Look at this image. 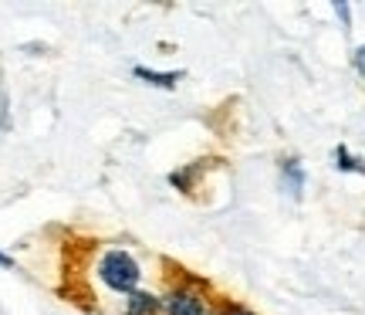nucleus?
<instances>
[{
    "label": "nucleus",
    "mask_w": 365,
    "mask_h": 315,
    "mask_svg": "<svg viewBox=\"0 0 365 315\" xmlns=\"http://www.w3.org/2000/svg\"><path fill=\"white\" fill-rule=\"evenodd\" d=\"M331 11L339 14V21H341V24H345V31L352 27V7H349V4H335Z\"/></svg>",
    "instance_id": "obj_10"
},
{
    "label": "nucleus",
    "mask_w": 365,
    "mask_h": 315,
    "mask_svg": "<svg viewBox=\"0 0 365 315\" xmlns=\"http://www.w3.org/2000/svg\"><path fill=\"white\" fill-rule=\"evenodd\" d=\"M352 68L359 71V79L365 81V44H359V48L352 51Z\"/></svg>",
    "instance_id": "obj_9"
},
{
    "label": "nucleus",
    "mask_w": 365,
    "mask_h": 315,
    "mask_svg": "<svg viewBox=\"0 0 365 315\" xmlns=\"http://www.w3.org/2000/svg\"><path fill=\"white\" fill-rule=\"evenodd\" d=\"M335 170H339V173H359V176H365V159L355 156L349 146H335Z\"/></svg>",
    "instance_id": "obj_7"
},
{
    "label": "nucleus",
    "mask_w": 365,
    "mask_h": 315,
    "mask_svg": "<svg viewBox=\"0 0 365 315\" xmlns=\"http://www.w3.org/2000/svg\"><path fill=\"white\" fill-rule=\"evenodd\" d=\"M213 315H257V312H254V309H247V305L230 302V299H227V302L217 305V312H213Z\"/></svg>",
    "instance_id": "obj_8"
},
{
    "label": "nucleus",
    "mask_w": 365,
    "mask_h": 315,
    "mask_svg": "<svg viewBox=\"0 0 365 315\" xmlns=\"http://www.w3.org/2000/svg\"><path fill=\"white\" fill-rule=\"evenodd\" d=\"M281 186L287 190V197L301 200V194H304V166H301V159L294 156L281 159Z\"/></svg>",
    "instance_id": "obj_4"
},
{
    "label": "nucleus",
    "mask_w": 365,
    "mask_h": 315,
    "mask_svg": "<svg viewBox=\"0 0 365 315\" xmlns=\"http://www.w3.org/2000/svg\"><path fill=\"white\" fill-rule=\"evenodd\" d=\"M159 305H163V299L156 291L139 289L122 299V315H159Z\"/></svg>",
    "instance_id": "obj_3"
},
{
    "label": "nucleus",
    "mask_w": 365,
    "mask_h": 315,
    "mask_svg": "<svg viewBox=\"0 0 365 315\" xmlns=\"http://www.w3.org/2000/svg\"><path fill=\"white\" fill-rule=\"evenodd\" d=\"M203 166H207V159H196V163H186V166H180V170H173L170 173L173 190H180V194H193L196 180H200V173H203Z\"/></svg>",
    "instance_id": "obj_5"
},
{
    "label": "nucleus",
    "mask_w": 365,
    "mask_h": 315,
    "mask_svg": "<svg viewBox=\"0 0 365 315\" xmlns=\"http://www.w3.org/2000/svg\"><path fill=\"white\" fill-rule=\"evenodd\" d=\"M132 75L139 81H145V85H153V89H176L182 79V71H153V68H145V65H135L132 68Z\"/></svg>",
    "instance_id": "obj_6"
},
{
    "label": "nucleus",
    "mask_w": 365,
    "mask_h": 315,
    "mask_svg": "<svg viewBox=\"0 0 365 315\" xmlns=\"http://www.w3.org/2000/svg\"><path fill=\"white\" fill-rule=\"evenodd\" d=\"M0 268H14V258L11 254H4V251H0Z\"/></svg>",
    "instance_id": "obj_11"
},
{
    "label": "nucleus",
    "mask_w": 365,
    "mask_h": 315,
    "mask_svg": "<svg viewBox=\"0 0 365 315\" xmlns=\"http://www.w3.org/2000/svg\"><path fill=\"white\" fill-rule=\"evenodd\" d=\"M95 278L102 281L108 291H115V295H132V291L143 289V264L139 258L125 248H108L98 254V261H95Z\"/></svg>",
    "instance_id": "obj_2"
},
{
    "label": "nucleus",
    "mask_w": 365,
    "mask_h": 315,
    "mask_svg": "<svg viewBox=\"0 0 365 315\" xmlns=\"http://www.w3.org/2000/svg\"><path fill=\"white\" fill-rule=\"evenodd\" d=\"M159 315H213L217 302H213V289L203 278H193L180 271V278H173L170 289L159 295Z\"/></svg>",
    "instance_id": "obj_1"
}]
</instances>
